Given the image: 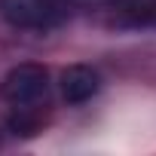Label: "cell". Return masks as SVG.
<instances>
[{"mask_svg": "<svg viewBox=\"0 0 156 156\" xmlns=\"http://www.w3.org/2000/svg\"><path fill=\"white\" fill-rule=\"evenodd\" d=\"M0 19L22 31H52L67 19V0H0Z\"/></svg>", "mask_w": 156, "mask_h": 156, "instance_id": "6da1fadb", "label": "cell"}, {"mask_svg": "<svg viewBox=\"0 0 156 156\" xmlns=\"http://www.w3.org/2000/svg\"><path fill=\"white\" fill-rule=\"evenodd\" d=\"M49 95V70L43 64H19L3 76V98L19 110L31 113L37 104H43Z\"/></svg>", "mask_w": 156, "mask_h": 156, "instance_id": "7a4b0ae2", "label": "cell"}, {"mask_svg": "<svg viewBox=\"0 0 156 156\" xmlns=\"http://www.w3.org/2000/svg\"><path fill=\"white\" fill-rule=\"evenodd\" d=\"M58 86H61V98H64L67 104H86L89 98L98 95L101 76H98V70L89 67V64H70V67L61 73Z\"/></svg>", "mask_w": 156, "mask_h": 156, "instance_id": "3957f363", "label": "cell"}, {"mask_svg": "<svg viewBox=\"0 0 156 156\" xmlns=\"http://www.w3.org/2000/svg\"><path fill=\"white\" fill-rule=\"evenodd\" d=\"M119 25L129 28H156V0H116Z\"/></svg>", "mask_w": 156, "mask_h": 156, "instance_id": "277c9868", "label": "cell"}, {"mask_svg": "<svg viewBox=\"0 0 156 156\" xmlns=\"http://www.w3.org/2000/svg\"><path fill=\"white\" fill-rule=\"evenodd\" d=\"M70 3H76V6H113L116 0H70Z\"/></svg>", "mask_w": 156, "mask_h": 156, "instance_id": "5b68a950", "label": "cell"}]
</instances>
